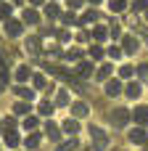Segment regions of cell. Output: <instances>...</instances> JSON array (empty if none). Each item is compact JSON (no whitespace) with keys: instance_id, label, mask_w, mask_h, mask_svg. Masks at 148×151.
<instances>
[{"instance_id":"cell-27","label":"cell","mask_w":148,"mask_h":151,"mask_svg":"<svg viewBox=\"0 0 148 151\" xmlns=\"http://www.w3.org/2000/svg\"><path fill=\"white\" fill-rule=\"evenodd\" d=\"M58 135H61V133H58V127H56V125H48V138H53V141H56Z\"/></svg>"},{"instance_id":"cell-15","label":"cell","mask_w":148,"mask_h":151,"mask_svg":"<svg viewBox=\"0 0 148 151\" xmlns=\"http://www.w3.org/2000/svg\"><path fill=\"white\" fill-rule=\"evenodd\" d=\"M90 72H93V66H90L87 61H79V64H77V74H79V77H90Z\"/></svg>"},{"instance_id":"cell-14","label":"cell","mask_w":148,"mask_h":151,"mask_svg":"<svg viewBox=\"0 0 148 151\" xmlns=\"http://www.w3.org/2000/svg\"><path fill=\"white\" fill-rule=\"evenodd\" d=\"M77 146H79V143H77V138H69V141L58 143V146H56V151H74Z\"/></svg>"},{"instance_id":"cell-22","label":"cell","mask_w":148,"mask_h":151,"mask_svg":"<svg viewBox=\"0 0 148 151\" xmlns=\"http://www.w3.org/2000/svg\"><path fill=\"white\" fill-rule=\"evenodd\" d=\"M40 114H42V117L53 114V104H50V101H42V104H40Z\"/></svg>"},{"instance_id":"cell-29","label":"cell","mask_w":148,"mask_h":151,"mask_svg":"<svg viewBox=\"0 0 148 151\" xmlns=\"http://www.w3.org/2000/svg\"><path fill=\"white\" fill-rule=\"evenodd\" d=\"M16 96H21V98H32V90H26V88H16Z\"/></svg>"},{"instance_id":"cell-18","label":"cell","mask_w":148,"mask_h":151,"mask_svg":"<svg viewBox=\"0 0 148 151\" xmlns=\"http://www.w3.org/2000/svg\"><path fill=\"white\" fill-rule=\"evenodd\" d=\"M64 130H66V133H71V135H77L79 122H77V119H66V122H64Z\"/></svg>"},{"instance_id":"cell-34","label":"cell","mask_w":148,"mask_h":151,"mask_svg":"<svg viewBox=\"0 0 148 151\" xmlns=\"http://www.w3.org/2000/svg\"><path fill=\"white\" fill-rule=\"evenodd\" d=\"M26 111V104H16V114H24Z\"/></svg>"},{"instance_id":"cell-5","label":"cell","mask_w":148,"mask_h":151,"mask_svg":"<svg viewBox=\"0 0 148 151\" xmlns=\"http://www.w3.org/2000/svg\"><path fill=\"white\" fill-rule=\"evenodd\" d=\"M127 119H130V111H127V109H122V106L114 109V125H117V127H122Z\"/></svg>"},{"instance_id":"cell-23","label":"cell","mask_w":148,"mask_h":151,"mask_svg":"<svg viewBox=\"0 0 148 151\" xmlns=\"http://www.w3.org/2000/svg\"><path fill=\"white\" fill-rule=\"evenodd\" d=\"M32 85L34 88H45V74H32Z\"/></svg>"},{"instance_id":"cell-35","label":"cell","mask_w":148,"mask_h":151,"mask_svg":"<svg viewBox=\"0 0 148 151\" xmlns=\"http://www.w3.org/2000/svg\"><path fill=\"white\" fill-rule=\"evenodd\" d=\"M69 5H71V8H79V5H82V0H69Z\"/></svg>"},{"instance_id":"cell-32","label":"cell","mask_w":148,"mask_h":151,"mask_svg":"<svg viewBox=\"0 0 148 151\" xmlns=\"http://www.w3.org/2000/svg\"><path fill=\"white\" fill-rule=\"evenodd\" d=\"M82 21H87V24H90V21H95V11H87V13L82 16Z\"/></svg>"},{"instance_id":"cell-8","label":"cell","mask_w":148,"mask_h":151,"mask_svg":"<svg viewBox=\"0 0 148 151\" xmlns=\"http://www.w3.org/2000/svg\"><path fill=\"white\" fill-rule=\"evenodd\" d=\"M24 21L34 27V24H40V13H37L34 8H26V11H24Z\"/></svg>"},{"instance_id":"cell-17","label":"cell","mask_w":148,"mask_h":151,"mask_svg":"<svg viewBox=\"0 0 148 151\" xmlns=\"http://www.w3.org/2000/svg\"><path fill=\"white\" fill-rule=\"evenodd\" d=\"M58 13H61V8H58L56 3H50V5H45V16H48V19H58Z\"/></svg>"},{"instance_id":"cell-4","label":"cell","mask_w":148,"mask_h":151,"mask_svg":"<svg viewBox=\"0 0 148 151\" xmlns=\"http://www.w3.org/2000/svg\"><path fill=\"white\" fill-rule=\"evenodd\" d=\"M71 114L82 119V117H87V114H90V106H87V104H82V101H77V104H71Z\"/></svg>"},{"instance_id":"cell-20","label":"cell","mask_w":148,"mask_h":151,"mask_svg":"<svg viewBox=\"0 0 148 151\" xmlns=\"http://www.w3.org/2000/svg\"><path fill=\"white\" fill-rule=\"evenodd\" d=\"M37 125H40V119H37V117H26V119H24V130H29V133H32Z\"/></svg>"},{"instance_id":"cell-26","label":"cell","mask_w":148,"mask_h":151,"mask_svg":"<svg viewBox=\"0 0 148 151\" xmlns=\"http://www.w3.org/2000/svg\"><path fill=\"white\" fill-rule=\"evenodd\" d=\"M79 56H82V53H79L77 48H71V50H66V58H69V61H77Z\"/></svg>"},{"instance_id":"cell-13","label":"cell","mask_w":148,"mask_h":151,"mask_svg":"<svg viewBox=\"0 0 148 151\" xmlns=\"http://www.w3.org/2000/svg\"><path fill=\"white\" fill-rule=\"evenodd\" d=\"M29 77H32V69H29V66H24V64H21V66H19V69H16V80H19V82H26V80H29Z\"/></svg>"},{"instance_id":"cell-24","label":"cell","mask_w":148,"mask_h":151,"mask_svg":"<svg viewBox=\"0 0 148 151\" xmlns=\"http://www.w3.org/2000/svg\"><path fill=\"white\" fill-rule=\"evenodd\" d=\"M56 104H58V106H66V104H69V93H66V90H58V98H56Z\"/></svg>"},{"instance_id":"cell-12","label":"cell","mask_w":148,"mask_h":151,"mask_svg":"<svg viewBox=\"0 0 148 151\" xmlns=\"http://www.w3.org/2000/svg\"><path fill=\"white\" fill-rule=\"evenodd\" d=\"M40 141H42V138H40L37 133H29V135L24 138V146H26V149L32 151V149H37V146H40Z\"/></svg>"},{"instance_id":"cell-33","label":"cell","mask_w":148,"mask_h":151,"mask_svg":"<svg viewBox=\"0 0 148 151\" xmlns=\"http://www.w3.org/2000/svg\"><path fill=\"white\" fill-rule=\"evenodd\" d=\"M138 72H140L143 77H148V64H140V66H138Z\"/></svg>"},{"instance_id":"cell-37","label":"cell","mask_w":148,"mask_h":151,"mask_svg":"<svg viewBox=\"0 0 148 151\" xmlns=\"http://www.w3.org/2000/svg\"><path fill=\"white\" fill-rule=\"evenodd\" d=\"M90 3H93V5H101V3H103V0H90Z\"/></svg>"},{"instance_id":"cell-3","label":"cell","mask_w":148,"mask_h":151,"mask_svg":"<svg viewBox=\"0 0 148 151\" xmlns=\"http://www.w3.org/2000/svg\"><path fill=\"white\" fill-rule=\"evenodd\" d=\"M21 29H24V27H21V21H16V19H8V21H5V35L19 37V35H21Z\"/></svg>"},{"instance_id":"cell-31","label":"cell","mask_w":148,"mask_h":151,"mask_svg":"<svg viewBox=\"0 0 148 151\" xmlns=\"http://www.w3.org/2000/svg\"><path fill=\"white\" fill-rule=\"evenodd\" d=\"M132 72H135L132 66H122V69H119V74H122V77H132Z\"/></svg>"},{"instance_id":"cell-1","label":"cell","mask_w":148,"mask_h":151,"mask_svg":"<svg viewBox=\"0 0 148 151\" xmlns=\"http://www.w3.org/2000/svg\"><path fill=\"white\" fill-rule=\"evenodd\" d=\"M132 119L138 122V127H148V106H135V111H132Z\"/></svg>"},{"instance_id":"cell-2","label":"cell","mask_w":148,"mask_h":151,"mask_svg":"<svg viewBox=\"0 0 148 151\" xmlns=\"http://www.w3.org/2000/svg\"><path fill=\"white\" fill-rule=\"evenodd\" d=\"M127 138H130V143H135V146H140V143H146V141H148V135H146L143 127H132V130L127 133Z\"/></svg>"},{"instance_id":"cell-9","label":"cell","mask_w":148,"mask_h":151,"mask_svg":"<svg viewBox=\"0 0 148 151\" xmlns=\"http://www.w3.org/2000/svg\"><path fill=\"white\" fill-rule=\"evenodd\" d=\"M122 48H124L127 53H135V50H138V40H135L132 35H124V42H122Z\"/></svg>"},{"instance_id":"cell-19","label":"cell","mask_w":148,"mask_h":151,"mask_svg":"<svg viewBox=\"0 0 148 151\" xmlns=\"http://www.w3.org/2000/svg\"><path fill=\"white\" fill-rule=\"evenodd\" d=\"M11 13H13V8H11L8 3H0V19H3V21H8V19H11Z\"/></svg>"},{"instance_id":"cell-25","label":"cell","mask_w":148,"mask_h":151,"mask_svg":"<svg viewBox=\"0 0 148 151\" xmlns=\"http://www.w3.org/2000/svg\"><path fill=\"white\" fill-rule=\"evenodd\" d=\"M90 58H95V61H101V58H103V50H101L98 45H93V48H90Z\"/></svg>"},{"instance_id":"cell-11","label":"cell","mask_w":148,"mask_h":151,"mask_svg":"<svg viewBox=\"0 0 148 151\" xmlns=\"http://www.w3.org/2000/svg\"><path fill=\"white\" fill-rule=\"evenodd\" d=\"M5 146H11V149H16V146H19V135H16V130H13V127H8V130H5Z\"/></svg>"},{"instance_id":"cell-6","label":"cell","mask_w":148,"mask_h":151,"mask_svg":"<svg viewBox=\"0 0 148 151\" xmlns=\"http://www.w3.org/2000/svg\"><path fill=\"white\" fill-rule=\"evenodd\" d=\"M90 35H93V40H95V42H101V40H106V37H109V29H106L103 24H95Z\"/></svg>"},{"instance_id":"cell-7","label":"cell","mask_w":148,"mask_h":151,"mask_svg":"<svg viewBox=\"0 0 148 151\" xmlns=\"http://www.w3.org/2000/svg\"><path fill=\"white\" fill-rule=\"evenodd\" d=\"M119 93H122L119 80H109V82H106V96H111V98H114V96H119Z\"/></svg>"},{"instance_id":"cell-36","label":"cell","mask_w":148,"mask_h":151,"mask_svg":"<svg viewBox=\"0 0 148 151\" xmlns=\"http://www.w3.org/2000/svg\"><path fill=\"white\" fill-rule=\"evenodd\" d=\"M29 3H32V5H42L45 0H29Z\"/></svg>"},{"instance_id":"cell-38","label":"cell","mask_w":148,"mask_h":151,"mask_svg":"<svg viewBox=\"0 0 148 151\" xmlns=\"http://www.w3.org/2000/svg\"><path fill=\"white\" fill-rule=\"evenodd\" d=\"M146 21H148V11H146Z\"/></svg>"},{"instance_id":"cell-30","label":"cell","mask_w":148,"mask_h":151,"mask_svg":"<svg viewBox=\"0 0 148 151\" xmlns=\"http://www.w3.org/2000/svg\"><path fill=\"white\" fill-rule=\"evenodd\" d=\"M135 11H148V0H135Z\"/></svg>"},{"instance_id":"cell-21","label":"cell","mask_w":148,"mask_h":151,"mask_svg":"<svg viewBox=\"0 0 148 151\" xmlns=\"http://www.w3.org/2000/svg\"><path fill=\"white\" fill-rule=\"evenodd\" d=\"M111 72H114V69H111V64H103V66L98 69V80H106V77H109Z\"/></svg>"},{"instance_id":"cell-16","label":"cell","mask_w":148,"mask_h":151,"mask_svg":"<svg viewBox=\"0 0 148 151\" xmlns=\"http://www.w3.org/2000/svg\"><path fill=\"white\" fill-rule=\"evenodd\" d=\"M109 8H111L114 13H122V11L127 8V0H109Z\"/></svg>"},{"instance_id":"cell-28","label":"cell","mask_w":148,"mask_h":151,"mask_svg":"<svg viewBox=\"0 0 148 151\" xmlns=\"http://www.w3.org/2000/svg\"><path fill=\"white\" fill-rule=\"evenodd\" d=\"M109 56H111V58H119V56H122V48H119V45L109 48Z\"/></svg>"},{"instance_id":"cell-10","label":"cell","mask_w":148,"mask_h":151,"mask_svg":"<svg viewBox=\"0 0 148 151\" xmlns=\"http://www.w3.org/2000/svg\"><path fill=\"white\" fill-rule=\"evenodd\" d=\"M124 93H127L130 98H140V93H143V88H140V82H130V85L124 88Z\"/></svg>"}]
</instances>
